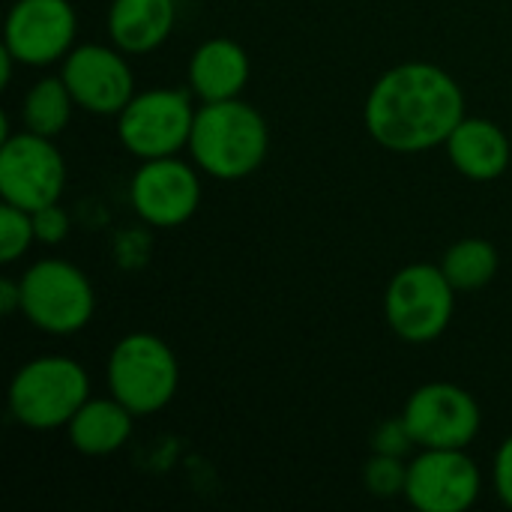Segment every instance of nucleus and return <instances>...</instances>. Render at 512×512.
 Listing matches in <instances>:
<instances>
[{
	"label": "nucleus",
	"mask_w": 512,
	"mask_h": 512,
	"mask_svg": "<svg viewBox=\"0 0 512 512\" xmlns=\"http://www.w3.org/2000/svg\"><path fill=\"white\" fill-rule=\"evenodd\" d=\"M363 120L384 150L423 153L447 144L450 132L465 120V93L435 63H399L372 84Z\"/></svg>",
	"instance_id": "1"
},
{
	"label": "nucleus",
	"mask_w": 512,
	"mask_h": 512,
	"mask_svg": "<svg viewBox=\"0 0 512 512\" xmlns=\"http://www.w3.org/2000/svg\"><path fill=\"white\" fill-rule=\"evenodd\" d=\"M189 153L198 171L222 183L255 174L270 153V129L264 114L237 99L204 102L195 111Z\"/></svg>",
	"instance_id": "2"
},
{
	"label": "nucleus",
	"mask_w": 512,
	"mask_h": 512,
	"mask_svg": "<svg viewBox=\"0 0 512 512\" xmlns=\"http://www.w3.org/2000/svg\"><path fill=\"white\" fill-rule=\"evenodd\" d=\"M90 399V378L72 357L48 354L24 363L9 384V414L33 432L69 426Z\"/></svg>",
	"instance_id": "3"
},
{
	"label": "nucleus",
	"mask_w": 512,
	"mask_h": 512,
	"mask_svg": "<svg viewBox=\"0 0 512 512\" xmlns=\"http://www.w3.org/2000/svg\"><path fill=\"white\" fill-rule=\"evenodd\" d=\"M108 393L135 417H150L171 405L180 387V363L168 342L153 333L123 336L105 366Z\"/></svg>",
	"instance_id": "4"
},
{
	"label": "nucleus",
	"mask_w": 512,
	"mask_h": 512,
	"mask_svg": "<svg viewBox=\"0 0 512 512\" xmlns=\"http://www.w3.org/2000/svg\"><path fill=\"white\" fill-rule=\"evenodd\" d=\"M21 312L48 336H72L93 321L96 291L72 261L42 258L21 276Z\"/></svg>",
	"instance_id": "5"
},
{
	"label": "nucleus",
	"mask_w": 512,
	"mask_h": 512,
	"mask_svg": "<svg viewBox=\"0 0 512 512\" xmlns=\"http://www.w3.org/2000/svg\"><path fill=\"white\" fill-rule=\"evenodd\" d=\"M456 312V288L435 264L402 267L384 294L390 330L408 345H429L450 327Z\"/></svg>",
	"instance_id": "6"
},
{
	"label": "nucleus",
	"mask_w": 512,
	"mask_h": 512,
	"mask_svg": "<svg viewBox=\"0 0 512 512\" xmlns=\"http://www.w3.org/2000/svg\"><path fill=\"white\" fill-rule=\"evenodd\" d=\"M195 108L189 90L156 87L135 93L132 102L117 114L120 144L141 162L177 156L189 147Z\"/></svg>",
	"instance_id": "7"
},
{
	"label": "nucleus",
	"mask_w": 512,
	"mask_h": 512,
	"mask_svg": "<svg viewBox=\"0 0 512 512\" xmlns=\"http://www.w3.org/2000/svg\"><path fill=\"white\" fill-rule=\"evenodd\" d=\"M66 189V162L54 138L30 129L3 138L0 144V195L21 210L57 204Z\"/></svg>",
	"instance_id": "8"
},
{
	"label": "nucleus",
	"mask_w": 512,
	"mask_h": 512,
	"mask_svg": "<svg viewBox=\"0 0 512 512\" xmlns=\"http://www.w3.org/2000/svg\"><path fill=\"white\" fill-rule=\"evenodd\" d=\"M402 420L423 450H468L480 435L483 411L468 390L435 381L408 396Z\"/></svg>",
	"instance_id": "9"
},
{
	"label": "nucleus",
	"mask_w": 512,
	"mask_h": 512,
	"mask_svg": "<svg viewBox=\"0 0 512 512\" xmlns=\"http://www.w3.org/2000/svg\"><path fill=\"white\" fill-rule=\"evenodd\" d=\"M78 15L69 0H15L6 27L3 48L21 66H51L75 48Z\"/></svg>",
	"instance_id": "10"
},
{
	"label": "nucleus",
	"mask_w": 512,
	"mask_h": 512,
	"mask_svg": "<svg viewBox=\"0 0 512 512\" xmlns=\"http://www.w3.org/2000/svg\"><path fill=\"white\" fill-rule=\"evenodd\" d=\"M60 78L75 105L96 117H117L135 96V75L123 51L114 45H75L63 57Z\"/></svg>",
	"instance_id": "11"
},
{
	"label": "nucleus",
	"mask_w": 512,
	"mask_h": 512,
	"mask_svg": "<svg viewBox=\"0 0 512 512\" xmlns=\"http://www.w3.org/2000/svg\"><path fill=\"white\" fill-rule=\"evenodd\" d=\"M129 201L144 225L180 228L201 207V177L177 156L147 159L132 174Z\"/></svg>",
	"instance_id": "12"
},
{
	"label": "nucleus",
	"mask_w": 512,
	"mask_h": 512,
	"mask_svg": "<svg viewBox=\"0 0 512 512\" xmlns=\"http://www.w3.org/2000/svg\"><path fill=\"white\" fill-rule=\"evenodd\" d=\"M483 477L465 450H423L408 465L405 498L420 512H465L480 498Z\"/></svg>",
	"instance_id": "13"
},
{
	"label": "nucleus",
	"mask_w": 512,
	"mask_h": 512,
	"mask_svg": "<svg viewBox=\"0 0 512 512\" xmlns=\"http://www.w3.org/2000/svg\"><path fill=\"white\" fill-rule=\"evenodd\" d=\"M444 147L453 168L474 183H492L510 168V138L498 123L486 117H465L450 132Z\"/></svg>",
	"instance_id": "14"
},
{
	"label": "nucleus",
	"mask_w": 512,
	"mask_h": 512,
	"mask_svg": "<svg viewBox=\"0 0 512 512\" xmlns=\"http://www.w3.org/2000/svg\"><path fill=\"white\" fill-rule=\"evenodd\" d=\"M252 75L249 54L240 42L216 36L195 48L189 60V90L201 102L237 99Z\"/></svg>",
	"instance_id": "15"
},
{
	"label": "nucleus",
	"mask_w": 512,
	"mask_h": 512,
	"mask_svg": "<svg viewBox=\"0 0 512 512\" xmlns=\"http://www.w3.org/2000/svg\"><path fill=\"white\" fill-rule=\"evenodd\" d=\"M174 0H111L108 6V39L123 54H150L174 30Z\"/></svg>",
	"instance_id": "16"
},
{
	"label": "nucleus",
	"mask_w": 512,
	"mask_h": 512,
	"mask_svg": "<svg viewBox=\"0 0 512 512\" xmlns=\"http://www.w3.org/2000/svg\"><path fill=\"white\" fill-rule=\"evenodd\" d=\"M132 420H135V414L114 396L87 399L66 426L69 444L81 456H96V459L111 456V453L123 450L126 441L132 438Z\"/></svg>",
	"instance_id": "17"
},
{
	"label": "nucleus",
	"mask_w": 512,
	"mask_h": 512,
	"mask_svg": "<svg viewBox=\"0 0 512 512\" xmlns=\"http://www.w3.org/2000/svg\"><path fill=\"white\" fill-rule=\"evenodd\" d=\"M72 108H75V99L66 87V81L57 75V78H39L27 93H24V102H21V123L24 129L36 132V135H45V138H57L69 120H72Z\"/></svg>",
	"instance_id": "18"
},
{
	"label": "nucleus",
	"mask_w": 512,
	"mask_h": 512,
	"mask_svg": "<svg viewBox=\"0 0 512 512\" xmlns=\"http://www.w3.org/2000/svg\"><path fill=\"white\" fill-rule=\"evenodd\" d=\"M498 264H501L498 249L489 240L465 237V240L453 243L444 252L441 270H444V276L450 279V285L456 291H477V288H486L495 279Z\"/></svg>",
	"instance_id": "19"
},
{
	"label": "nucleus",
	"mask_w": 512,
	"mask_h": 512,
	"mask_svg": "<svg viewBox=\"0 0 512 512\" xmlns=\"http://www.w3.org/2000/svg\"><path fill=\"white\" fill-rule=\"evenodd\" d=\"M33 240H36L33 213L3 201V207H0V261L15 264L33 246Z\"/></svg>",
	"instance_id": "20"
},
{
	"label": "nucleus",
	"mask_w": 512,
	"mask_h": 512,
	"mask_svg": "<svg viewBox=\"0 0 512 512\" xmlns=\"http://www.w3.org/2000/svg\"><path fill=\"white\" fill-rule=\"evenodd\" d=\"M363 483L375 498H399L408 486V465L402 456L372 453V459L363 468Z\"/></svg>",
	"instance_id": "21"
},
{
	"label": "nucleus",
	"mask_w": 512,
	"mask_h": 512,
	"mask_svg": "<svg viewBox=\"0 0 512 512\" xmlns=\"http://www.w3.org/2000/svg\"><path fill=\"white\" fill-rule=\"evenodd\" d=\"M411 447H417V444H414V438H411V432H408L402 417L384 420L372 432V453H387V456H402L405 459L411 453Z\"/></svg>",
	"instance_id": "22"
},
{
	"label": "nucleus",
	"mask_w": 512,
	"mask_h": 512,
	"mask_svg": "<svg viewBox=\"0 0 512 512\" xmlns=\"http://www.w3.org/2000/svg\"><path fill=\"white\" fill-rule=\"evenodd\" d=\"M69 216L60 204H48V207H39L33 210V231H36V240L45 243V246H57L69 237Z\"/></svg>",
	"instance_id": "23"
},
{
	"label": "nucleus",
	"mask_w": 512,
	"mask_h": 512,
	"mask_svg": "<svg viewBox=\"0 0 512 512\" xmlns=\"http://www.w3.org/2000/svg\"><path fill=\"white\" fill-rule=\"evenodd\" d=\"M492 483H495L498 501L512 510V435L498 447V453H495V462H492Z\"/></svg>",
	"instance_id": "24"
},
{
	"label": "nucleus",
	"mask_w": 512,
	"mask_h": 512,
	"mask_svg": "<svg viewBox=\"0 0 512 512\" xmlns=\"http://www.w3.org/2000/svg\"><path fill=\"white\" fill-rule=\"evenodd\" d=\"M0 312H3V315L21 312V282L0 279Z\"/></svg>",
	"instance_id": "25"
},
{
	"label": "nucleus",
	"mask_w": 512,
	"mask_h": 512,
	"mask_svg": "<svg viewBox=\"0 0 512 512\" xmlns=\"http://www.w3.org/2000/svg\"><path fill=\"white\" fill-rule=\"evenodd\" d=\"M0 63H3V81H0V84L6 87V84L12 81V63H18V60H15V57H12V54L3 48V51H0Z\"/></svg>",
	"instance_id": "26"
}]
</instances>
